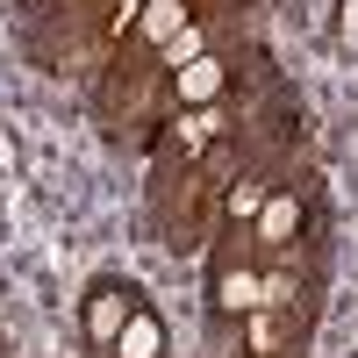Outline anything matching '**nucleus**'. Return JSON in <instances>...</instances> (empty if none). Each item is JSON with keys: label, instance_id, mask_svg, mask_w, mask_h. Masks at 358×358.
<instances>
[{"label": "nucleus", "instance_id": "7ed1b4c3", "mask_svg": "<svg viewBox=\"0 0 358 358\" xmlns=\"http://www.w3.org/2000/svg\"><path fill=\"white\" fill-rule=\"evenodd\" d=\"M108 358H165V322H158V308H136V315L122 322V337L108 344Z\"/></svg>", "mask_w": 358, "mask_h": 358}, {"label": "nucleus", "instance_id": "423d86ee", "mask_svg": "<svg viewBox=\"0 0 358 358\" xmlns=\"http://www.w3.org/2000/svg\"><path fill=\"white\" fill-rule=\"evenodd\" d=\"M179 29H187V8H179V0H151V8H143V36L151 43H172Z\"/></svg>", "mask_w": 358, "mask_h": 358}, {"label": "nucleus", "instance_id": "20e7f679", "mask_svg": "<svg viewBox=\"0 0 358 358\" xmlns=\"http://www.w3.org/2000/svg\"><path fill=\"white\" fill-rule=\"evenodd\" d=\"M172 94L187 101V108H208L222 94V65L215 57H187V65H172Z\"/></svg>", "mask_w": 358, "mask_h": 358}, {"label": "nucleus", "instance_id": "f03ea898", "mask_svg": "<svg viewBox=\"0 0 358 358\" xmlns=\"http://www.w3.org/2000/svg\"><path fill=\"white\" fill-rule=\"evenodd\" d=\"M208 308H215L222 322H244L251 308H265L258 265H244V258H215V280H208Z\"/></svg>", "mask_w": 358, "mask_h": 358}, {"label": "nucleus", "instance_id": "39448f33", "mask_svg": "<svg viewBox=\"0 0 358 358\" xmlns=\"http://www.w3.org/2000/svg\"><path fill=\"white\" fill-rule=\"evenodd\" d=\"M294 229H301V201H294V194H265V208H258V244H294Z\"/></svg>", "mask_w": 358, "mask_h": 358}, {"label": "nucleus", "instance_id": "0eeeda50", "mask_svg": "<svg viewBox=\"0 0 358 358\" xmlns=\"http://www.w3.org/2000/svg\"><path fill=\"white\" fill-rule=\"evenodd\" d=\"M222 208H229V222H258V208H265V187H258V179H229Z\"/></svg>", "mask_w": 358, "mask_h": 358}, {"label": "nucleus", "instance_id": "f257e3e1", "mask_svg": "<svg viewBox=\"0 0 358 358\" xmlns=\"http://www.w3.org/2000/svg\"><path fill=\"white\" fill-rule=\"evenodd\" d=\"M143 308V294H136V280H122V273H101L94 287H86V308H79V322H86V337H94L101 351L122 337V322Z\"/></svg>", "mask_w": 358, "mask_h": 358}]
</instances>
